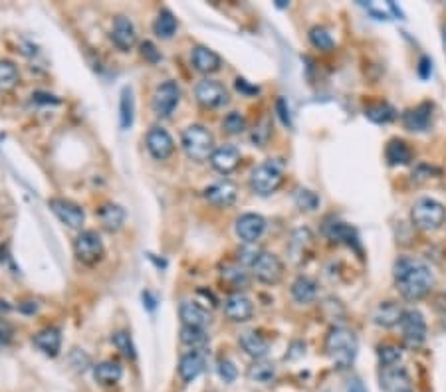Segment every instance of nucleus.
<instances>
[{
	"instance_id": "obj_45",
	"label": "nucleus",
	"mask_w": 446,
	"mask_h": 392,
	"mask_svg": "<svg viewBox=\"0 0 446 392\" xmlns=\"http://www.w3.org/2000/svg\"><path fill=\"white\" fill-rule=\"evenodd\" d=\"M218 377L224 380V382H234L238 377V370L237 366L232 361H228V359H223L221 363H218Z\"/></svg>"
},
{
	"instance_id": "obj_20",
	"label": "nucleus",
	"mask_w": 446,
	"mask_h": 392,
	"mask_svg": "<svg viewBox=\"0 0 446 392\" xmlns=\"http://www.w3.org/2000/svg\"><path fill=\"white\" fill-rule=\"evenodd\" d=\"M314 246V234L310 228H300L296 230L292 240H289V258L294 263H303V261L310 258V252Z\"/></svg>"
},
{
	"instance_id": "obj_15",
	"label": "nucleus",
	"mask_w": 446,
	"mask_h": 392,
	"mask_svg": "<svg viewBox=\"0 0 446 392\" xmlns=\"http://www.w3.org/2000/svg\"><path fill=\"white\" fill-rule=\"evenodd\" d=\"M266 230V220L260 214H242L237 220V236L244 244H256Z\"/></svg>"
},
{
	"instance_id": "obj_21",
	"label": "nucleus",
	"mask_w": 446,
	"mask_h": 392,
	"mask_svg": "<svg viewBox=\"0 0 446 392\" xmlns=\"http://www.w3.org/2000/svg\"><path fill=\"white\" fill-rule=\"evenodd\" d=\"M191 62L195 65V70L200 72V74H214V72L221 70L223 58L214 50L207 48V46H197L191 54Z\"/></svg>"
},
{
	"instance_id": "obj_35",
	"label": "nucleus",
	"mask_w": 446,
	"mask_h": 392,
	"mask_svg": "<svg viewBox=\"0 0 446 392\" xmlns=\"http://www.w3.org/2000/svg\"><path fill=\"white\" fill-rule=\"evenodd\" d=\"M177 28H179V22H177V18L173 16L171 10H161L157 18H155V24H153L155 34L163 40L173 38V34L177 32Z\"/></svg>"
},
{
	"instance_id": "obj_38",
	"label": "nucleus",
	"mask_w": 446,
	"mask_h": 392,
	"mask_svg": "<svg viewBox=\"0 0 446 392\" xmlns=\"http://www.w3.org/2000/svg\"><path fill=\"white\" fill-rule=\"evenodd\" d=\"M18 67L8 60H0V92H10L18 85Z\"/></svg>"
},
{
	"instance_id": "obj_49",
	"label": "nucleus",
	"mask_w": 446,
	"mask_h": 392,
	"mask_svg": "<svg viewBox=\"0 0 446 392\" xmlns=\"http://www.w3.org/2000/svg\"><path fill=\"white\" fill-rule=\"evenodd\" d=\"M268 137H270V129H268V121H264L262 127H258V129L254 131V135H252V141L258 145V147H264V143L268 141Z\"/></svg>"
},
{
	"instance_id": "obj_14",
	"label": "nucleus",
	"mask_w": 446,
	"mask_h": 392,
	"mask_svg": "<svg viewBox=\"0 0 446 392\" xmlns=\"http://www.w3.org/2000/svg\"><path fill=\"white\" fill-rule=\"evenodd\" d=\"M238 186L232 181L224 179L218 183L210 184L205 188V198L209 200L210 204L218 206V209H228L237 202Z\"/></svg>"
},
{
	"instance_id": "obj_34",
	"label": "nucleus",
	"mask_w": 446,
	"mask_h": 392,
	"mask_svg": "<svg viewBox=\"0 0 446 392\" xmlns=\"http://www.w3.org/2000/svg\"><path fill=\"white\" fill-rule=\"evenodd\" d=\"M365 117L371 123H377V125H387L397 117V109L393 105L387 104V101H379V104H371L365 107Z\"/></svg>"
},
{
	"instance_id": "obj_8",
	"label": "nucleus",
	"mask_w": 446,
	"mask_h": 392,
	"mask_svg": "<svg viewBox=\"0 0 446 392\" xmlns=\"http://www.w3.org/2000/svg\"><path fill=\"white\" fill-rule=\"evenodd\" d=\"M250 270H252V275L258 281H262L266 286H276L284 275V263L280 261V258L276 254L262 250V254L258 256V260L252 263Z\"/></svg>"
},
{
	"instance_id": "obj_37",
	"label": "nucleus",
	"mask_w": 446,
	"mask_h": 392,
	"mask_svg": "<svg viewBox=\"0 0 446 392\" xmlns=\"http://www.w3.org/2000/svg\"><path fill=\"white\" fill-rule=\"evenodd\" d=\"M276 377V366L274 363H268V361H254V365L248 368V379L254 380V382H270V380Z\"/></svg>"
},
{
	"instance_id": "obj_56",
	"label": "nucleus",
	"mask_w": 446,
	"mask_h": 392,
	"mask_svg": "<svg viewBox=\"0 0 446 392\" xmlns=\"http://www.w3.org/2000/svg\"><path fill=\"white\" fill-rule=\"evenodd\" d=\"M443 44H445V52H446V26L443 28Z\"/></svg>"
},
{
	"instance_id": "obj_40",
	"label": "nucleus",
	"mask_w": 446,
	"mask_h": 392,
	"mask_svg": "<svg viewBox=\"0 0 446 392\" xmlns=\"http://www.w3.org/2000/svg\"><path fill=\"white\" fill-rule=\"evenodd\" d=\"M294 202L303 212H314V210L319 209V196L315 195L314 190H310V188H296Z\"/></svg>"
},
{
	"instance_id": "obj_9",
	"label": "nucleus",
	"mask_w": 446,
	"mask_h": 392,
	"mask_svg": "<svg viewBox=\"0 0 446 392\" xmlns=\"http://www.w3.org/2000/svg\"><path fill=\"white\" fill-rule=\"evenodd\" d=\"M195 97H197L198 104L207 107V109H221V107L228 105V101H230L228 90L216 79L198 81L197 88H195Z\"/></svg>"
},
{
	"instance_id": "obj_1",
	"label": "nucleus",
	"mask_w": 446,
	"mask_h": 392,
	"mask_svg": "<svg viewBox=\"0 0 446 392\" xmlns=\"http://www.w3.org/2000/svg\"><path fill=\"white\" fill-rule=\"evenodd\" d=\"M393 281L401 297L407 301H419L431 293L434 274L427 261L415 256H401L393 266Z\"/></svg>"
},
{
	"instance_id": "obj_22",
	"label": "nucleus",
	"mask_w": 446,
	"mask_h": 392,
	"mask_svg": "<svg viewBox=\"0 0 446 392\" xmlns=\"http://www.w3.org/2000/svg\"><path fill=\"white\" fill-rule=\"evenodd\" d=\"M32 343L38 347L40 351L48 357H58L60 353V347H62V333L58 327H46L38 331L34 337H32Z\"/></svg>"
},
{
	"instance_id": "obj_30",
	"label": "nucleus",
	"mask_w": 446,
	"mask_h": 392,
	"mask_svg": "<svg viewBox=\"0 0 446 392\" xmlns=\"http://www.w3.org/2000/svg\"><path fill=\"white\" fill-rule=\"evenodd\" d=\"M385 158L391 167H403L413 161V149L403 139H391L385 147Z\"/></svg>"
},
{
	"instance_id": "obj_25",
	"label": "nucleus",
	"mask_w": 446,
	"mask_h": 392,
	"mask_svg": "<svg viewBox=\"0 0 446 392\" xmlns=\"http://www.w3.org/2000/svg\"><path fill=\"white\" fill-rule=\"evenodd\" d=\"M403 311H405V309H401L395 301H383V303H379V305L375 307L371 319H373L375 325L389 329V327L399 325V321H401V317H403Z\"/></svg>"
},
{
	"instance_id": "obj_50",
	"label": "nucleus",
	"mask_w": 446,
	"mask_h": 392,
	"mask_svg": "<svg viewBox=\"0 0 446 392\" xmlns=\"http://www.w3.org/2000/svg\"><path fill=\"white\" fill-rule=\"evenodd\" d=\"M433 74V60L429 56H422L419 62V76L422 79H429Z\"/></svg>"
},
{
	"instance_id": "obj_5",
	"label": "nucleus",
	"mask_w": 446,
	"mask_h": 392,
	"mask_svg": "<svg viewBox=\"0 0 446 392\" xmlns=\"http://www.w3.org/2000/svg\"><path fill=\"white\" fill-rule=\"evenodd\" d=\"M183 149L189 158L202 163L212 157L214 153V137L207 127L202 125H191L183 133Z\"/></svg>"
},
{
	"instance_id": "obj_46",
	"label": "nucleus",
	"mask_w": 446,
	"mask_h": 392,
	"mask_svg": "<svg viewBox=\"0 0 446 392\" xmlns=\"http://www.w3.org/2000/svg\"><path fill=\"white\" fill-rule=\"evenodd\" d=\"M276 111H278V115L282 119V123L286 125V127H292V115H289V107L286 104V99L284 97H278V101H276Z\"/></svg>"
},
{
	"instance_id": "obj_7",
	"label": "nucleus",
	"mask_w": 446,
	"mask_h": 392,
	"mask_svg": "<svg viewBox=\"0 0 446 392\" xmlns=\"http://www.w3.org/2000/svg\"><path fill=\"white\" fill-rule=\"evenodd\" d=\"M104 242H102L99 234L93 232V230H83V232L76 238V242H74V254H76V258H78L81 263H86V266L97 263V261L104 258Z\"/></svg>"
},
{
	"instance_id": "obj_2",
	"label": "nucleus",
	"mask_w": 446,
	"mask_h": 392,
	"mask_svg": "<svg viewBox=\"0 0 446 392\" xmlns=\"http://www.w3.org/2000/svg\"><path fill=\"white\" fill-rule=\"evenodd\" d=\"M357 351H359V341L351 329H347V327L329 329L328 337H326V353L340 368H347L353 365Z\"/></svg>"
},
{
	"instance_id": "obj_41",
	"label": "nucleus",
	"mask_w": 446,
	"mask_h": 392,
	"mask_svg": "<svg viewBox=\"0 0 446 392\" xmlns=\"http://www.w3.org/2000/svg\"><path fill=\"white\" fill-rule=\"evenodd\" d=\"M377 357H379L381 366L401 365L403 351H401V347H397V345L385 343V345H379V347H377Z\"/></svg>"
},
{
	"instance_id": "obj_29",
	"label": "nucleus",
	"mask_w": 446,
	"mask_h": 392,
	"mask_svg": "<svg viewBox=\"0 0 446 392\" xmlns=\"http://www.w3.org/2000/svg\"><path fill=\"white\" fill-rule=\"evenodd\" d=\"M319 286H317V281L312 279V277H308V275H298L296 279H294V284H292V297L298 301V303H312L317 297V291H319Z\"/></svg>"
},
{
	"instance_id": "obj_51",
	"label": "nucleus",
	"mask_w": 446,
	"mask_h": 392,
	"mask_svg": "<svg viewBox=\"0 0 446 392\" xmlns=\"http://www.w3.org/2000/svg\"><path fill=\"white\" fill-rule=\"evenodd\" d=\"M237 90L238 92L246 93V95H252V93H258V88L256 85H248V81L242 78L237 79Z\"/></svg>"
},
{
	"instance_id": "obj_54",
	"label": "nucleus",
	"mask_w": 446,
	"mask_h": 392,
	"mask_svg": "<svg viewBox=\"0 0 446 392\" xmlns=\"http://www.w3.org/2000/svg\"><path fill=\"white\" fill-rule=\"evenodd\" d=\"M143 297H147V301H149V303H147V307H149V309H155V305H157V300H155V297H153V295H151L149 291H145Z\"/></svg>"
},
{
	"instance_id": "obj_4",
	"label": "nucleus",
	"mask_w": 446,
	"mask_h": 392,
	"mask_svg": "<svg viewBox=\"0 0 446 392\" xmlns=\"http://www.w3.org/2000/svg\"><path fill=\"white\" fill-rule=\"evenodd\" d=\"M411 220L422 232L438 230L446 220L445 204L434 200V198H429V196L419 198L411 209Z\"/></svg>"
},
{
	"instance_id": "obj_26",
	"label": "nucleus",
	"mask_w": 446,
	"mask_h": 392,
	"mask_svg": "<svg viewBox=\"0 0 446 392\" xmlns=\"http://www.w3.org/2000/svg\"><path fill=\"white\" fill-rule=\"evenodd\" d=\"M240 347L244 349V353L252 357V359H256V361H260L264 359L268 351H270V343L264 339L260 333H256V331H246V333H242L240 335Z\"/></svg>"
},
{
	"instance_id": "obj_17",
	"label": "nucleus",
	"mask_w": 446,
	"mask_h": 392,
	"mask_svg": "<svg viewBox=\"0 0 446 392\" xmlns=\"http://www.w3.org/2000/svg\"><path fill=\"white\" fill-rule=\"evenodd\" d=\"M147 149L157 161H165L173 155L175 151V141L173 137L163 129V127H153L147 133Z\"/></svg>"
},
{
	"instance_id": "obj_31",
	"label": "nucleus",
	"mask_w": 446,
	"mask_h": 392,
	"mask_svg": "<svg viewBox=\"0 0 446 392\" xmlns=\"http://www.w3.org/2000/svg\"><path fill=\"white\" fill-rule=\"evenodd\" d=\"M97 216H99V222L104 226L107 232H118L119 228L125 222V210L121 209L119 204L113 202H107L102 209L97 210Z\"/></svg>"
},
{
	"instance_id": "obj_39",
	"label": "nucleus",
	"mask_w": 446,
	"mask_h": 392,
	"mask_svg": "<svg viewBox=\"0 0 446 392\" xmlns=\"http://www.w3.org/2000/svg\"><path fill=\"white\" fill-rule=\"evenodd\" d=\"M308 38H310V42H312V46H314L315 50H321V52H331V50L335 48V42H333L331 34H329L326 28L314 26L312 30H310Z\"/></svg>"
},
{
	"instance_id": "obj_3",
	"label": "nucleus",
	"mask_w": 446,
	"mask_h": 392,
	"mask_svg": "<svg viewBox=\"0 0 446 392\" xmlns=\"http://www.w3.org/2000/svg\"><path fill=\"white\" fill-rule=\"evenodd\" d=\"M284 183V163L280 158H268L250 174V188L260 196L274 195Z\"/></svg>"
},
{
	"instance_id": "obj_28",
	"label": "nucleus",
	"mask_w": 446,
	"mask_h": 392,
	"mask_svg": "<svg viewBox=\"0 0 446 392\" xmlns=\"http://www.w3.org/2000/svg\"><path fill=\"white\" fill-rule=\"evenodd\" d=\"M326 236H328L331 242H337V244H345V246H355L359 248V236L353 226L345 222H331L326 226Z\"/></svg>"
},
{
	"instance_id": "obj_13",
	"label": "nucleus",
	"mask_w": 446,
	"mask_h": 392,
	"mask_svg": "<svg viewBox=\"0 0 446 392\" xmlns=\"http://www.w3.org/2000/svg\"><path fill=\"white\" fill-rule=\"evenodd\" d=\"M224 315L234 323H244L254 315V303L242 291H232L224 300Z\"/></svg>"
},
{
	"instance_id": "obj_47",
	"label": "nucleus",
	"mask_w": 446,
	"mask_h": 392,
	"mask_svg": "<svg viewBox=\"0 0 446 392\" xmlns=\"http://www.w3.org/2000/svg\"><path fill=\"white\" fill-rule=\"evenodd\" d=\"M14 337V327L0 317V345H8Z\"/></svg>"
},
{
	"instance_id": "obj_44",
	"label": "nucleus",
	"mask_w": 446,
	"mask_h": 392,
	"mask_svg": "<svg viewBox=\"0 0 446 392\" xmlns=\"http://www.w3.org/2000/svg\"><path fill=\"white\" fill-rule=\"evenodd\" d=\"M260 254H262V250L256 248L254 244H246L244 248L238 250V263H242L244 268H246V266L252 268V263L258 260Z\"/></svg>"
},
{
	"instance_id": "obj_32",
	"label": "nucleus",
	"mask_w": 446,
	"mask_h": 392,
	"mask_svg": "<svg viewBox=\"0 0 446 392\" xmlns=\"http://www.w3.org/2000/svg\"><path fill=\"white\" fill-rule=\"evenodd\" d=\"M133 121H135V97L132 88L125 85L119 97V125L123 131H129L133 127Z\"/></svg>"
},
{
	"instance_id": "obj_53",
	"label": "nucleus",
	"mask_w": 446,
	"mask_h": 392,
	"mask_svg": "<svg viewBox=\"0 0 446 392\" xmlns=\"http://www.w3.org/2000/svg\"><path fill=\"white\" fill-rule=\"evenodd\" d=\"M347 392H367L365 391V386H363V382L361 380H351V384H349V389H347Z\"/></svg>"
},
{
	"instance_id": "obj_6",
	"label": "nucleus",
	"mask_w": 446,
	"mask_h": 392,
	"mask_svg": "<svg viewBox=\"0 0 446 392\" xmlns=\"http://www.w3.org/2000/svg\"><path fill=\"white\" fill-rule=\"evenodd\" d=\"M403 343L408 349H419L427 341V319L419 309H405L403 317L399 321Z\"/></svg>"
},
{
	"instance_id": "obj_24",
	"label": "nucleus",
	"mask_w": 446,
	"mask_h": 392,
	"mask_svg": "<svg viewBox=\"0 0 446 392\" xmlns=\"http://www.w3.org/2000/svg\"><path fill=\"white\" fill-rule=\"evenodd\" d=\"M205 366H207L205 354L200 351H191V353L184 354L181 363H179V377L184 382H193L205 373Z\"/></svg>"
},
{
	"instance_id": "obj_55",
	"label": "nucleus",
	"mask_w": 446,
	"mask_h": 392,
	"mask_svg": "<svg viewBox=\"0 0 446 392\" xmlns=\"http://www.w3.org/2000/svg\"><path fill=\"white\" fill-rule=\"evenodd\" d=\"M8 311H10V305H8L4 300H0V315L8 313Z\"/></svg>"
},
{
	"instance_id": "obj_19",
	"label": "nucleus",
	"mask_w": 446,
	"mask_h": 392,
	"mask_svg": "<svg viewBox=\"0 0 446 392\" xmlns=\"http://www.w3.org/2000/svg\"><path fill=\"white\" fill-rule=\"evenodd\" d=\"M240 158L242 155L234 145H223V147L214 149V153L210 157V165L223 174H230L232 170L238 169Z\"/></svg>"
},
{
	"instance_id": "obj_27",
	"label": "nucleus",
	"mask_w": 446,
	"mask_h": 392,
	"mask_svg": "<svg viewBox=\"0 0 446 392\" xmlns=\"http://www.w3.org/2000/svg\"><path fill=\"white\" fill-rule=\"evenodd\" d=\"M221 277L224 279V284H228L234 291H242L248 288V274L244 270L242 263L238 261H226L221 268Z\"/></svg>"
},
{
	"instance_id": "obj_18",
	"label": "nucleus",
	"mask_w": 446,
	"mask_h": 392,
	"mask_svg": "<svg viewBox=\"0 0 446 392\" xmlns=\"http://www.w3.org/2000/svg\"><path fill=\"white\" fill-rule=\"evenodd\" d=\"M111 42L118 46L121 52H129L137 44V32L133 22L127 16H118L111 26Z\"/></svg>"
},
{
	"instance_id": "obj_12",
	"label": "nucleus",
	"mask_w": 446,
	"mask_h": 392,
	"mask_svg": "<svg viewBox=\"0 0 446 392\" xmlns=\"http://www.w3.org/2000/svg\"><path fill=\"white\" fill-rule=\"evenodd\" d=\"M48 206H50V210L58 216V220L62 224H66L67 228L78 230V228L83 226L86 214H83V209H81L79 204H76V202L66 200V198H50V200H48Z\"/></svg>"
},
{
	"instance_id": "obj_43",
	"label": "nucleus",
	"mask_w": 446,
	"mask_h": 392,
	"mask_svg": "<svg viewBox=\"0 0 446 392\" xmlns=\"http://www.w3.org/2000/svg\"><path fill=\"white\" fill-rule=\"evenodd\" d=\"M223 129L226 131L228 135H240L242 131L246 129V119H244L242 113L232 111V113H228V115L223 119Z\"/></svg>"
},
{
	"instance_id": "obj_23",
	"label": "nucleus",
	"mask_w": 446,
	"mask_h": 392,
	"mask_svg": "<svg viewBox=\"0 0 446 392\" xmlns=\"http://www.w3.org/2000/svg\"><path fill=\"white\" fill-rule=\"evenodd\" d=\"M181 319L186 327H198V329H205L207 325H210V313L202 307L198 305L197 301H183L181 303Z\"/></svg>"
},
{
	"instance_id": "obj_11",
	"label": "nucleus",
	"mask_w": 446,
	"mask_h": 392,
	"mask_svg": "<svg viewBox=\"0 0 446 392\" xmlns=\"http://www.w3.org/2000/svg\"><path fill=\"white\" fill-rule=\"evenodd\" d=\"M181 101V88L177 81H163L153 95V111L159 117H169Z\"/></svg>"
},
{
	"instance_id": "obj_52",
	"label": "nucleus",
	"mask_w": 446,
	"mask_h": 392,
	"mask_svg": "<svg viewBox=\"0 0 446 392\" xmlns=\"http://www.w3.org/2000/svg\"><path fill=\"white\" fill-rule=\"evenodd\" d=\"M32 101H34V104H58L60 99H56L54 95H48V93H34V95H32Z\"/></svg>"
},
{
	"instance_id": "obj_48",
	"label": "nucleus",
	"mask_w": 446,
	"mask_h": 392,
	"mask_svg": "<svg viewBox=\"0 0 446 392\" xmlns=\"http://www.w3.org/2000/svg\"><path fill=\"white\" fill-rule=\"evenodd\" d=\"M141 54H143V58H147L149 62H159L161 60V54L157 52V48L153 46V42H143L141 44Z\"/></svg>"
},
{
	"instance_id": "obj_36",
	"label": "nucleus",
	"mask_w": 446,
	"mask_h": 392,
	"mask_svg": "<svg viewBox=\"0 0 446 392\" xmlns=\"http://www.w3.org/2000/svg\"><path fill=\"white\" fill-rule=\"evenodd\" d=\"M209 335L205 329H198V327H186L184 325L181 329V343L186 347H193L195 351H200L209 345Z\"/></svg>"
},
{
	"instance_id": "obj_42",
	"label": "nucleus",
	"mask_w": 446,
	"mask_h": 392,
	"mask_svg": "<svg viewBox=\"0 0 446 392\" xmlns=\"http://www.w3.org/2000/svg\"><path fill=\"white\" fill-rule=\"evenodd\" d=\"M111 343H113V347H116L125 359H135V357H137V353H135V345H133V339L129 337V333H125V331L113 333Z\"/></svg>"
},
{
	"instance_id": "obj_10",
	"label": "nucleus",
	"mask_w": 446,
	"mask_h": 392,
	"mask_svg": "<svg viewBox=\"0 0 446 392\" xmlns=\"http://www.w3.org/2000/svg\"><path fill=\"white\" fill-rule=\"evenodd\" d=\"M379 386L383 392H415L413 379L403 365L381 366Z\"/></svg>"
},
{
	"instance_id": "obj_33",
	"label": "nucleus",
	"mask_w": 446,
	"mask_h": 392,
	"mask_svg": "<svg viewBox=\"0 0 446 392\" xmlns=\"http://www.w3.org/2000/svg\"><path fill=\"white\" fill-rule=\"evenodd\" d=\"M121 377H123V368L116 361H104V363L93 366V379L104 386L118 384Z\"/></svg>"
},
{
	"instance_id": "obj_16",
	"label": "nucleus",
	"mask_w": 446,
	"mask_h": 392,
	"mask_svg": "<svg viewBox=\"0 0 446 392\" xmlns=\"http://www.w3.org/2000/svg\"><path fill=\"white\" fill-rule=\"evenodd\" d=\"M403 125H405V129L413 131V133H422V131L431 129V125H433V104L424 101V104L405 111L403 113Z\"/></svg>"
}]
</instances>
